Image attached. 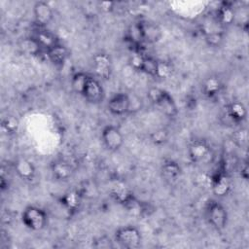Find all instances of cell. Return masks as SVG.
<instances>
[{"instance_id":"1","label":"cell","mask_w":249,"mask_h":249,"mask_svg":"<svg viewBox=\"0 0 249 249\" xmlns=\"http://www.w3.org/2000/svg\"><path fill=\"white\" fill-rule=\"evenodd\" d=\"M147 96L149 100L166 117H175L178 113L176 103L173 97L164 89L152 88L149 89Z\"/></svg>"},{"instance_id":"2","label":"cell","mask_w":249,"mask_h":249,"mask_svg":"<svg viewBox=\"0 0 249 249\" xmlns=\"http://www.w3.org/2000/svg\"><path fill=\"white\" fill-rule=\"evenodd\" d=\"M21 220L27 229L41 231L48 223V215L42 208L35 205H29L24 208L21 214Z\"/></svg>"},{"instance_id":"3","label":"cell","mask_w":249,"mask_h":249,"mask_svg":"<svg viewBox=\"0 0 249 249\" xmlns=\"http://www.w3.org/2000/svg\"><path fill=\"white\" fill-rule=\"evenodd\" d=\"M116 242L127 249L138 248L142 242L141 231L133 226H124L119 228L115 232Z\"/></svg>"},{"instance_id":"4","label":"cell","mask_w":249,"mask_h":249,"mask_svg":"<svg viewBox=\"0 0 249 249\" xmlns=\"http://www.w3.org/2000/svg\"><path fill=\"white\" fill-rule=\"evenodd\" d=\"M206 217L209 224L217 231H222L228 223L227 209L218 201L210 200L206 206Z\"/></svg>"},{"instance_id":"5","label":"cell","mask_w":249,"mask_h":249,"mask_svg":"<svg viewBox=\"0 0 249 249\" xmlns=\"http://www.w3.org/2000/svg\"><path fill=\"white\" fill-rule=\"evenodd\" d=\"M188 155L194 163H205L213 154L209 144L203 139H194L188 146Z\"/></svg>"},{"instance_id":"6","label":"cell","mask_w":249,"mask_h":249,"mask_svg":"<svg viewBox=\"0 0 249 249\" xmlns=\"http://www.w3.org/2000/svg\"><path fill=\"white\" fill-rule=\"evenodd\" d=\"M101 139L105 148L110 152L120 150L124 141L121 129L113 124H108L103 127L101 131Z\"/></svg>"},{"instance_id":"7","label":"cell","mask_w":249,"mask_h":249,"mask_svg":"<svg viewBox=\"0 0 249 249\" xmlns=\"http://www.w3.org/2000/svg\"><path fill=\"white\" fill-rule=\"evenodd\" d=\"M135 25L143 42L154 44L159 42L162 37L161 28L153 21L140 20Z\"/></svg>"},{"instance_id":"8","label":"cell","mask_w":249,"mask_h":249,"mask_svg":"<svg viewBox=\"0 0 249 249\" xmlns=\"http://www.w3.org/2000/svg\"><path fill=\"white\" fill-rule=\"evenodd\" d=\"M131 101L126 93L119 92L114 94L108 101L107 107L111 114L115 116H123L130 109Z\"/></svg>"},{"instance_id":"9","label":"cell","mask_w":249,"mask_h":249,"mask_svg":"<svg viewBox=\"0 0 249 249\" xmlns=\"http://www.w3.org/2000/svg\"><path fill=\"white\" fill-rule=\"evenodd\" d=\"M33 15L37 25L45 28L53 18V11L51 5L45 1H38L33 6Z\"/></svg>"},{"instance_id":"10","label":"cell","mask_w":249,"mask_h":249,"mask_svg":"<svg viewBox=\"0 0 249 249\" xmlns=\"http://www.w3.org/2000/svg\"><path fill=\"white\" fill-rule=\"evenodd\" d=\"M92 68L96 76L101 79H108L112 74V60L104 53H99L92 57Z\"/></svg>"},{"instance_id":"11","label":"cell","mask_w":249,"mask_h":249,"mask_svg":"<svg viewBox=\"0 0 249 249\" xmlns=\"http://www.w3.org/2000/svg\"><path fill=\"white\" fill-rule=\"evenodd\" d=\"M82 96L87 101H89V103H93V104L99 103L103 100L104 90H103L101 84L99 83V81L96 78H93L91 76L89 78V81L87 83V86L84 89Z\"/></svg>"},{"instance_id":"12","label":"cell","mask_w":249,"mask_h":249,"mask_svg":"<svg viewBox=\"0 0 249 249\" xmlns=\"http://www.w3.org/2000/svg\"><path fill=\"white\" fill-rule=\"evenodd\" d=\"M14 169L18 176L24 181L32 180L36 173L34 164L24 158H19L15 161Z\"/></svg>"},{"instance_id":"13","label":"cell","mask_w":249,"mask_h":249,"mask_svg":"<svg viewBox=\"0 0 249 249\" xmlns=\"http://www.w3.org/2000/svg\"><path fill=\"white\" fill-rule=\"evenodd\" d=\"M51 170L53 178L58 181H66L68 180L73 173L72 166L63 160H55L51 164Z\"/></svg>"},{"instance_id":"14","label":"cell","mask_w":249,"mask_h":249,"mask_svg":"<svg viewBox=\"0 0 249 249\" xmlns=\"http://www.w3.org/2000/svg\"><path fill=\"white\" fill-rule=\"evenodd\" d=\"M69 55L68 50L61 44L57 43L47 51L49 60L55 66H62Z\"/></svg>"},{"instance_id":"15","label":"cell","mask_w":249,"mask_h":249,"mask_svg":"<svg viewBox=\"0 0 249 249\" xmlns=\"http://www.w3.org/2000/svg\"><path fill=\"white\" fill-rule=\"evenodd\" d=\"M162 178L168 183L176 182L181 176L182 170L180 165L173 160H165L160 168Z\"/></svg>"},{"instance_id":"16","label":"cell","mask_w":249,"mask_h":249,"mask_svg":"<svg viewBox=\"0 0 249 249\" xmlns=\"http://www.w3.org/2000/svg\"><path fill=\"white\" fill-rule=\"evenodd\" d=\"M227 113L232 122L242 123L247 117V110L244 104L240 101H232L228 105Z\"/></svg>"},{"instance_id":"17","label":"cell","mask_w":249,"mask_h":249,"mask_svg":"<svg viewBox=\"0 0 249 249\" xmlns=\"http://www.w3.org/2000/svg\"><path fill=\"white\" fill-rule=\"evenodd\" d=\"M231 182L230 177L226 173L217 174L216 178L213 180V192L218 196H226L231 190Z\"/></svg>"},{"instance_id":"18","label":"cell","mask_w":249,"mask_h":249,"mask_svg":"<svg viewBox=\"0 0 249 249\" xmlns=\"http://www.w3.org/2000/svg\"><path fill=\"white\" fill-rule=\"evenodd\" d=\"M222 89L221 80L216 76H210L206 78L202 84V91L205 96L211 98L220 93Z\"/></svg>"},{"instance_id":"19","label":"cell","mask_w":249,"mask_h":249,"mask_svg":"<svg viewBox=\"0 0 249 249\" xmlns=\"http://www.w3.org/2000/svg\"><path fill=\"white\" fill-rule=\"evenodd\" d=\"M62 205L70 212L76 211L81 203V196L76 191H70L61 197Z\"/></svg>"},{"instance_id":"20","label":"cell","mask_w":249,"mask_h":249,"mask_svg":"<svg viewBox=\"0 0 249 249\" xmlns=\"http://www.w3.org/2000/svg\"><path fill=\"white\" fill-rule=\"evenodd\" d=\"M34 38L37 40V42L40 44L41 48L43 50H45L46 52L51 49L53 46L56 45L58 42L56 41L55 37L53 34L50 33L49 31L42 29L39 32L36 33V35L34 36Z\"/></svg>"},{"instance_id":"21","label":"cell","mask_w":249,"mask_h":249,"mask_svg":"<svg viewBox=\"0 0 249 249\" xmlns=\"http://www.w3.org/2000/svg\"><path fill=\"white\" fill-rule=\"evenodd\" d=\"M19 48L22 53L28 55H37L43 50L34 37L24 38L23 40H21V42L19 43Z\"/></svg>"},{"instance_id":"22","label":"cell","mask_w":249,"mask_h":249,"mask_svg":"<svg viewBox=\"0 0 249 249\" xmlns=\"http://www.w3.org/2000/svg\"><path fill=\"white\" fill-rule=\"evenodd\" d=\"M89 77L90 76L89 74L85 73V72L75 73L71 78V88H72V89L76 93L82 95Z\"/></svg>"},{"instance_id":"23","label":"cell","mask_w":249,"mask_h":249,"mask_svg":"<svg viewBox=\"0 0 249 249\" xmlns=\"http://www.w3.org/2000/svg\"><path fill=\"white\" fill-rule=\"evenodd\" d=\"M217 19L222 25H230L234 19V12L231 6L224 5L217 12Z\"/></svg>"},{"instance_id":"24","label":"cell","mask_w":249,"mask_h":249,"mask_svg":"<svg viewBox=\"0 0 249 249\" xmlns=\"http://www.w3.org/2000/svg\"><path fill=\"white\" fill-rule=\"evenodd\" d=\"M158 63H159L158 59H156L152 56H149V55H144L139 71H141L149 76L156 77L157 70H158Z\"/></svg>"},{"instance_id":"25","label":"cell","mask_w":249,"mask_h":249,"mask_svg":"<svg viewBox=\"0 0 249 249\" xmlns=\"http://www.w3.org/2000/svg\"><path fill=\"white\" fill-rule=\"evenodd\" d=\"M19 127V121L16 116L9 115L2 120V128L8 133H16Z\"/></svg>"},{"instance_id":"26","label":"cell","mask_w":249,"mask_h":249,"mask_svg":"<svg viewBox=\"0 0 249 249\" xmlns=\"http://www.w3.org/2000/svg\"><path fill=\"white\" fill-rule=\"evenodd\" d=\"M151 141L156 145H161L168 139V131L164 128H159L150 134Z\"/></svg>"},{"instance_id":"27","label":"cell","mask_w":249,"mask_h":249,"mask_svg":"<svg viewBox=\"0 0 249 249\" xmlns=\"http://www.w3.org/2000/svg\"><path fill=\"white\" fill-rule=\"evenodd\" d=\"M205 41L211 47H218L223 41V34L216 30L212 32H207V34L205 35Z\"/></svg>"},{"instance_id":"28","label":"cell","mask_w":249,"mask_h":249,"mask_svg":"<svg viewBox=\"0 0 249 249\" xmlns=\"http://www.w3.org/2000/svg\"><path fill=\"white\" fill-rule=\"evenodd\" d=\"M170 74H171V66H170L167 62H165V61H160V60H159L156 78L165 79V78H167Z\"/></svg>"},{"instance_id":"29","label":"cell","mask_w":249,"mask_h":249,"mask_svg":"<svg viewBox=\"0 0 249 249\" xmlns=\"http://www.w3.org/2000/svg\"><path fill=\"white\" fill-rule=\"evenodd\" d=\"M113 5L114 3L113 2H101L99 3V7L101 10L105 11V12H110L113 10Z\"/></svg>"}]
</instances>
